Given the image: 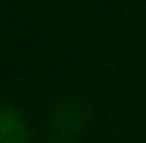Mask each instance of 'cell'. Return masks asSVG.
Wrapping results in <instances>:
<instances>
[{"instance_id": "cell-1", "label": "cell", "mask_w": 146, "mask_h": 143, "mask_svg": "<svg viewBox=\"0 0 146 143\" xmlns=\"http://www.w3.org/2000/svg\"><path fill=\"white\" fill-rule=\"evenodd\" d=\"M0 140L3 143H25L28 140V124L13 106H6L3 115H0Z\"/></svg>"}, {"instance_id": "cell-2", "label": "cell", "mask_w": 146, "mask_h": 143, "mask_svg": "<svg viewBox=\"0 0 146 143\" xmlns=\"http://www.w3.org/2000/svg\"><path fill=\"white\" fill-rule=\"evenodd\" d=\"M53 124H56V131L62 137H68V134H78L81 131V124H84V109L78 106V103H62L53 115Z\"/></svg>"}]
</instances>
